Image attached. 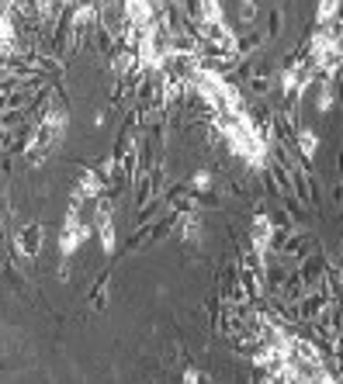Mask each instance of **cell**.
I'll return each instance as SVG.
<instances>
[{
  "mask_svg": "<svg viewBox=\"0 0 343 384\" xmlns=\"http://www.w3.org/2000/svg\"><path fill=\"white\" fill-rule=\"evenodd\" d=\"M24 121H31L24 107H10V111H0V128H17V125H24Z\"/></svg>",
  "mask_w": 343,
  "mask_h": 384,
  "instance_id": "obj_19",
  "label": "cell"
},
{
  "mask_svg": "<svg viewBox=\"0 0 343 384\" xmlns=\"http://www.w3.org/2000/svg\"><path fill=\"white\" fill-rule=\"evenodd\" d=\"M236 14H240V24H243V28L257 24V17H260V0H240V3H236Z\"/></svg>",
  "mask_w": 343,
  "mask_h": 384,
  "instance_id": "obj_17",
  "label": "cell"
},
{
  "mask_svg": "<svg viewBox=\"0 0 343 384\" xmlns=\"http://www.w3.org/2000/svg\"><path fill=\"white\" fill-rule=\"evenodd\" d=\"M42 243H45V232H42L38 222L21 225V232L14 236V250H17V256H21V260H31V263H35V256L42 253Z\"/></svg>",
  "mask_w": 343,
  "mask_h": 384,
  "instance_id": "obj_2",
  "label": "cell"
},
{
  "mask_svg": "<svg viewBox=\"0 0 343 384\" xmlns=\"http://www.w3.org/2000/svg\"><path fill=\"white\" fill-rule=\"evenodd\" d=\"M87 239H90V225L80 218V204H69L66 218L59 225V256H73Z\"/></svg>",
  "mask_w": 343,
  "mask_h": 384,
  "instance_id": "obj_1",
  "label": "cell"
},
{
  "mask_svg": "<svg viewBox=\"0 0 343 384\" xmlns=\"http://www.w3.org/2000/svg\"><path fill=\"white\" fill-rule=\"evenodd\" d=\"M174 232H177L184 243H198V239H201V218H198V211H181V215L174 218Z\"/></svg>",
  "mask_w": 343,
  "mask_h": 384,
  "instance_id": "obj_6",
  "label": "cell"
},
{
  "mask_svg": "<svg viewBox=\"0 0 343 384\" xmlns=\"http://www.w3.org/2000/svg\"><path fill=\"white\" fill-rule=\"evenodd\" d=\"M76 187L87 194V201H94V198L104 191V184H101V177H97L94 166H80V170H76Z\"/></svg>",
  "mask_w": 343,
  "mask_h": 384,
  "instance_id": "obj_8",
  "label": "cell"
},
{
  "mask_svg": "<svg viewBox=\"0 0 343 384\" xmlns=\"http://www.w3.org/2000/svg\"><path fill=\"white\" fill-rule=\"evenodd\" d=\"M184 187H187V191H219V180H215L212 170H194V173L184 180Z\"/></svg>",
  "mask_w": 343,
  "mask_h": 384,
  "instance_id": "obj_13",
  "label": "cell"
},
{
  "mask_svg": "<svg viewBox=\"0 0 343 384\" xmlns=\"http://www.w3.org/2000/svg\"><path fill=\"white\" fill-rule=\"evenodd\" d=\"M278 204H281V211H285L295 225H309V204H302L295 194H281Z\"/></svg>",
  "mask_w": 343,
  "mask_h": 384,
  "instance_id": "obj_9",
  "label": "cell"
},
{
  "mask_svg": "<svg viewBox=\"0 0 343 384\" xmlns=\"http://www.w3.org/2000/svg\"><path fill=\"white\" fill-rule=\"evenodd\" d=\"M56 277H59V284H66V281L73 277V270H69V256H62V263L56 267Z\"/></svg>",
  "mask_w": 343,
  "mask_h": 384,
  "instance_id": "obj_21",
  "label": "cell"
},
{
  "mask_svg": "<svg viewBox=\"0 0 343 384\" xmlns=\"http://www.w3.org/2000/svg\"><path fill=\"white\" fill-rule=\"evenodd\" d=\"M306 291H309V284L299 277V270H288V277H285V288H281V295H278V298H285V302H292V305H295V302H299Z\"/></svg>",
  "mask_w": 343,
  "mask_h": 384,
  "instance_id": "obj_11",
  "label": "cell"
},
{
  "mask_svg": "<svg viewBox=\"0 0 343 384\" xmlns=\"http://www.w3.org/2000/svg\"><path fill=\"white\" fill-rule=\"evenodd\" d=\"M340 17V0H319L316 7V24H330Z\"/></svg>",
  "mask_w": 343,
  "mask_h": 384,
  "instance_id": "obj_18",
  "label": "cell"
},
{
  "mask_svg": "<svg viewBox=\"0 0 343 384\" xmlns=\"http://www.w3.org/2000/svg\"><path fill=\"white\" fill-rule=\"evenodd\" d=\"M0 277L14 288V291H21V295H28V284H24V274L14 267V260H0Z\"/></svg>",
  "mask_w": 343,
  "mask_h": 384,
  "instance_id": "obj_15",
  "label": "cell"
},
{
  "mask_svg": "<svg viewBox=\"0 0 343 384\" xmlns=\"http://www.w3.org/2000/svg\"><path fill=\"white\" fill-rule=\"evenodd\" d=\"M267 45V35L257 28V24H250L246 31H236V38H233V49L240 52V55H253V52H260Z\"/></svg>",
  "mask_w": 343,
  "mask_h": 384,
  "instance_id": "obj_4",
  "label": "cell"
},
{
  "mask_svg": "<svg viewBox=\"0 0 343 384\" xmlns=\"http://www.w3.org/2000/svg\"><path fill=\"white\" fill-rule=\"evenodd\" d=\"M198 38L201 42H222V45H233V38H236V31L226 24V17L222 21H205V24H198Z\"/></svg>",
  "mask_w": 343,
  "mask_h": 384,
  "instance_id": "obj_5",
  "label": "cell"
},
{
  "mask_svg": "<svg viewBox=\"0 0 343 384\" xmlns=\"http://www.w3.org/2000/svg\"><path fill=\"white\" fill-rule=\"evenodd\" d=\"M184 381H187V384H194V381H205V374H201L198 367H187V371H184Z\"/></svg>",
  "mask_w": 343,
  "mask_h": 384,
  "instance_id": "obj_22",
  "label": "cell"
},
{
  "mask_svg": "<svg viewBox=\"0 0 343 384\" xmlns=\"http://www.w3.org/2000/svg\"><path fill=\"white\" fill-rule=\"evenodd\" d=\"M90 45H94V49H97L104 59H111V55L118 52V49H115V35H111L104 24H97V28L90 31Z\"/></svg>",
  "mask_w": 343,
  "mask_h": 384,
  "instance_id": "obj_10",
  "label": "cell"
},
{
  "mask_svg": "<svg viewBox=\"0 0 343 384\" xmlns=\"http://www.w3.org/2000/svg\"><path fill=\"white\" fill-rule=\"evenodd\" d=\"M146 246H153V222H149V225H135V232H132L128 243H125V253H139V250H146Z\"/></svg>",
  "mask_w": 343,
  "mask_h": 384,
  "instance_id": "obj_14",
  "label": "cell"
},
{
  "mask_svg": "<svg viewBox=\"0 0 343 384\" xmlns=\"http://www.w3.org/2000/svg\"><path fill=\"white\" fill-rule=\"evenodd\" d=\"M108 288H111V270H104V274L94 281V288L87 291V308H90V312H104V308H108Z\"/></svg>",
  "mask_w": 343,
  "mask_h": 384,
  "instance_id": "obj_7",
  "label": "cell"
},
{
  "mask_svg": "<svg viewBox=\"0 0 343 384\" xmlns=\"http://www.w3.org/2000/svg\"><path fill=\"white\" fill-rule=\"evenodd\" d=\"M281 31H285V14H281V7H274V10L267 14V31H264V35H267V42H271V38H278Z\"/></svg>",
  "mask_w": 343,
  "mask_h": 384,
  "instance_id": "obj_20",
  "label": "cell"
},
{
  "mask_svg": "<svg viewBox=\"0 0 343 384\" xmlns=\"http://www.w3.org/2000/svg\"><path fill=\"white\" fill-rule=\"evenodd\" d=\"M271 236H274V222L267 211H253L250 218V246L257 253H271Z\"/></svg>",
  "mask_w": 343,
  "mask_h": 384,
  "instance_id": "obj_3",
  "label": "cell"
},
{
  "mask_svg": "<svg viewBox=\"0 0 343 384\" xmlns=\"http://www.w3.org/2000/svg\"><path fill=\"white\" fill-rule=\"evenodd\" d=\"M174 3H177V0H174Z\"/></svg>",
  "mask_w": 343,
  "mask_h": 384,
  "instance_id": "obj_23",
  "label": "cell"
},
{
  "mask_svg": "<svg viewBox=\"0 0 343 384\" xmlns=\"http://www.w3.org/2000/svg\"><path fill=\"white\" fill-rule=\"evenodd\" d=\"M167 49H170L174 55H194V52H198V38L177 31V35H167Z\"/></svg>",
  "mask_w": 343,
  "mask_h": 384,
  "instance_id": "obj_12",
  "label": "cell"
},
{
  "mask_svg": "<svg viewBox=\"0 0 343 384\" xmlns=\"http://www.w3.org/2000/svg\"><path fill=\"white\" fill-rule=\"evenodd\" d=\"M226 10H222V0H198V24L205 21H222Z\"/></svg>",
  "mask_w": 343,
  "mask_h": 384,
  "instance_id": "obj_16",
  "label": "cell"
}]
</instances>
